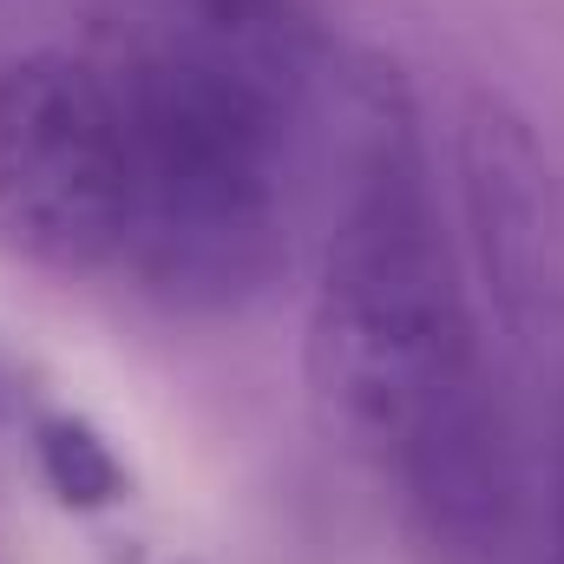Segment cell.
<instances>
[{"label":"cell","instance_id":"cell-6","mask_svg":"<svg viewBox=\"0 0 564 564\" xmlns=\"http://www.w3.org/2000/svg\"><path fill=\"white\" fill-rule=\"evenodd\" d=\"M171 53L210 66L270 106L315 126L322 99L341 79V46L322 26L315 0H126L119 53Z\"/></svg>","mask_w":564,"mask_h":564},{"label":"cell","instance_id":"cell-8","mask_svg":"<svg viewBox=\"0 0 564 564\" xmlns=\"http://www.w3.org/2000/svg\"><path fill=\"white\" fill-rule=\"evenodd\" d=\"M552 545L564 564V426H558V479H552Z\"/></svg>","mask_w":564,"mask_h":564},{"label":"cell","instance_id":"cell-5","mask_svg":"<svg viewBox=\"0 0 564 564\" xmlns=\"http://www.w3.org/2000/svg\"><path fill=\"white\" fill-rule=\"evenodd\" d=\"M381 466L426 564H506L519 539V446L479 355L426 394Z\"/></svg>","mask_w":564,"mask_h":564},{"label":"cell","instance_id":"cell-2","mask_svg":"<svg viewBox=\"0 0 564 564\" xmlns=\"http://www.w3.org/2000/svg\"><path fill=\"white\" fill-rule=\"evenodd\" d=\"M126 106L132 210L119 270L177 315H237L289 263V177L302 158V119L263 93L171 59H106Z\"/></svg>","mask_w":564,"mask_h":564},{"label":"cell","instance_id":"cell-3","mask_svg":"<svg viewBox=\"0 0 564 564\" xmlns=\"http://www.w3.org/2000/svg\"><path fill=\"white\" fill-rule=\"evenodd\" d=\"M132 210L126 106L106 59L59 46L0 66V250L46 276L119 270Z\"/></svg>","mask_w":564,"mask_h":564},{"label":"cell","instance_id":"cell-1","mask_svg":"<svg viewBox=\"0 0 564 564\" xmlns=\"http://www.w3.org/2000/svg\"><path fill=\"white\" fill-rule=\"evenodd\" d=\"M335 119V204L315 250L302 375L328 440L388 459L426 394L479 355V322L408 73L381 53L341 59Z\"/></svg>","mask_w":564,"mask_h":564},{"label":"cell","instance_id":"cell-4","mask_svg":"<svg viewBox=\"0 0 564 564\" xmlns=\"http://www.w3.org/2000/svg\"><path fill=\"white\" fill-rule=\"evenodd\" d=\"M453 217L459 270L512 348H539L564 322V184L539 126L473 86L453 112Z\"/></svg>","mask_w":564,"mask_h":564},{"label":"cell","instance_id":"cell-7","mask_svg":"<svg viewBox=\"0 0 564 564\" xmlns=\"http://www.w3.org/2000/svg\"><path fill=\"white\" fill-rule=\"evenodd\" d=\"M33 466L46 479V492L66 512H112L132 499V466L112 446V433L73 408H46L33 414Z\"/></svg>","mask_w":564,"mask_h":564}]
</instances>
